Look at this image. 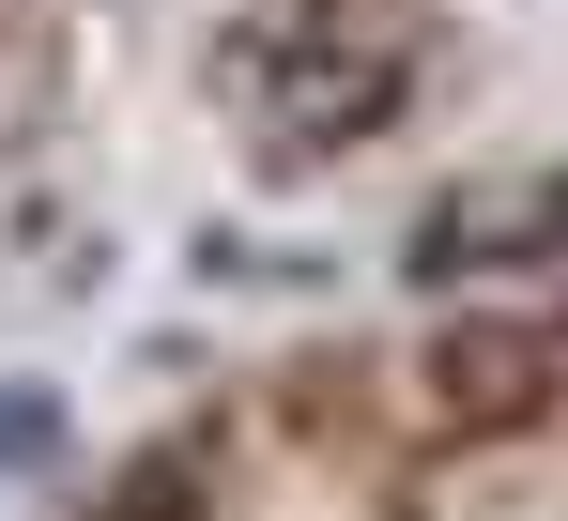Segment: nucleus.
<instances>
[{
    "label": "nucleus",
    "mask_w": 568,
    "mask_h": 521,
    "mask_svg": "<svg viewBox=\"0 0 568 521\" xmlns=\"http://www.w3.org/2000/svg\"><path fill=\"white\" fill-rule=\"evenodd\" d=\"M123 521H185V476H170V460H154V476H139V491H123Z\"/></svg>",
    "instance_id": "obj_2"
},
{
    "label": "nucleus",
    "mask_w": 568,
    "mask_h": 521,
    "mask_svg": "<svg viewBox=\"0 0 568 521\" xmlns=\"http://www.w3.org/2000/svg\"><path fill=\"white\" fill-rule=\"evenodd\" d=\"M523 399H538V353L523 338H462L446 353V415H523Z\"/></svg>",
    "instance_id": "obj_1"
}]
</instances>
